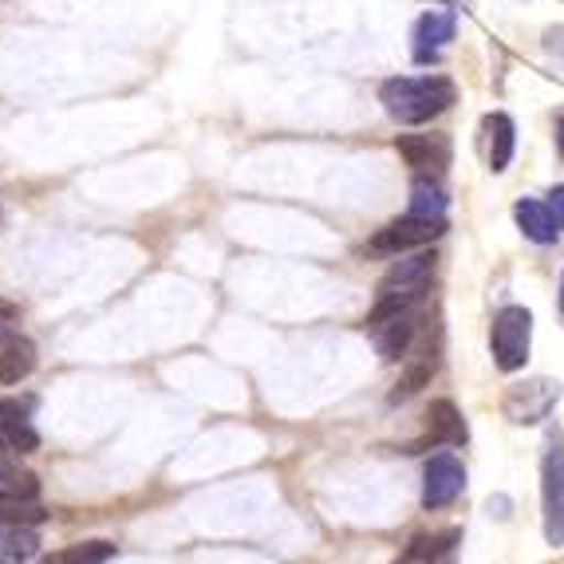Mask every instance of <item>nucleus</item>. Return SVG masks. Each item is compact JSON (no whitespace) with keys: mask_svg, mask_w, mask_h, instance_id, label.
I'll use <instances>...</instances> for the list:
<instances>
[{"mask_svg":"<svg viewBox=\"0 0 564 564\" xmlns=\"http://www.w3.org/2000/svg\"><path fill=\"white\" fill-rule=\"evenodd\" d=\"M513 221H518L521 237L533 245H553L561 237V221H556L553 206L549 202H536V198H521L513 206Z\"/></svg>","mask_w":564,"mask_h":564,"instance_id":"nucleus-14","label":"nucleus"},{"mask_svg":"<svg viewBox=\"0 0 564 564\" xmlns=\"http://www.w3.org/2000/svg\"><path fill=\"white\" fill-rule=\"evenodd\" d=\"M367 332H371V339H376L379 359L399 364V359H406V351H411V344H414V332H419V308L399 312V316H391V321L371 324Z\"/></svg>","mask_w":564,"mask_h":564,"instance_id":"nucleus-10","label":"nucleus"},{"mask_svg":"<svg viewBox=\"0 0 564 564\" xmlns=\"http://www.w3.org/2000/svg\"><path fill=\"white\" fill-rule=\"evenodd\" d=\"M454 29H458V17L454 12H423L414 20L411 29V59L414 64H434L443 56V47L454 40Z\"/></svg>","mask_w":564,"mask_h":564,"instance_id":"nucleus-8","label":"nucleus"},{"mask_svg":"<svg viewBox=\"0 0 564 564\" xmlns=\"http://www.w3.org/2000/svg\"><path fill=\"white\" fill-rule=\"evenodd\" d=\"M111 556H115L111 541H84V545L64 549L52 564H107Z\"/></svg>","mask_w":564,"mask_h":564,"instance_id":"nucleus-22","label":"nucleus"},{"mask_svg":"<svg viewBox=\"0 0 564 564\" xmlns=\"http://www.w3.org/2000/svg\"><path fill=\"white\" fill-rule=\"evenodd\" d=\"M541 47H545V56L564 59V24H553V29H545V36H541Z\"/></svg>","mask_w":564,"mask_h":564,"instance_id":"nucleus-23","label":"nucleus"},{"mask_svg":"<svg viewBox=\"0 0 564 564\" xmlns=\"http://www.w3.org/2000/svg\"><path fill=\"white\" fill-rule=\"evenodd\" d=\"M481 131H486V162L494 174L509 170L513 151H518V122L509 119L506 111H494L481 119Z\"/></svg>","mask_w":564,"mask_h":564,"instance_id":"nucleus-12","label":"nucleus"},{"mask_svg":"<svg viewBox=\"0 0 564 564\" xmlns=\"http://www.w3.org/2000/svg\"><path fill=\"white\" fill-rule=\"evenodd\" d=\"M462 541V529H443V533H414L411 545H406V556L419 564H434L443 561L454 545Z\"/></svg>","mask_w":564,"mask_h":564,"instance_id":"nucleus-20","label":"nucleus"},{"mask_svg":"<svg viewBox=\"0 0 564 564\" xmlns=\"http://www.w3.org/2000/svg\"><path fill=\"white\" fill-rule=\"evenodd\" d=\"M549 206H553L556 221H561V229H564V186H553V189H549Z\"/></svg>","mask_w":564,"mask_h":564,"instance_id":"nucleus-24","label":"nucleus"},{"mask_svg":"<svg viewBox=\"0 0 564 564\" xmlns=\"http://www.w3.org/2000/svg\"><path fill=\"white\" fill-rule=\"evenodd\" d=\"M379 104L403 127H423L458 104V87L451 76H395L379 87Z\"/></svg>","mask_w":564,"mask_h":564,"instance_id":"nucleus-1","label":"nucleus"},{"mask_svg":"<svg viewBox=\"0 0 564 564\" xmlns=\"http://www.w3.org/2000/svg\"><path fill=\"white\" fill-rule=\"evenodd\" d=\"M9 321H17V308H12L9 301H0V324H9Z\"/></svg>","mask_w":564,"mask_h":564,"instance_id":"nucleus-26","label":"nucleus"},{"mask_svg":"<svg viewBox=\"0 0 564 564\" xmlns=\"http://www.w3.org/2000/svg\"><path fill=\"white\" fill-rule=\"evenodd\" d=\"M434 269H438V253H434V249H419V253H411L406 261L387 269V276L379 281V296H383V292H399V289H426Z\"/></svg>","mask_w":564,"mask_h":564,"instance_id":"nucleus-13","label":"nucleus"},{"mask_svg":"<svg viewBox=\"0 0 564 564\" xmlns=\"http://www.w3.org/2000/svg\"><path fill=\"white\" fill-rule=\"evenodd\" d=\"M446 186L438 174H414L411 182V214L423 217H443L446 214Z\"/></svg>","mask_w":564,"mask_h":564,"instance_id":"nucleus-18","label":"nucleus"},{"mask_svg":"<svg viewBox=\"0 0 564 564\" xmlns=\"http://www.w3.org/2000/svg\"><path fill=\"white\" fill-rule=\"evenodd\" d=\"M553 142H556V154H561V162H564V115L556 119V127H553Z\"/></svg>","mask_w":564,"mask_h":564,"instance_id":"nucleus-25","label":"nucleus"},{"mask_svg":"<svg viewBox=\"0 0 564 564\" xmlns=\"http://www.w3.org/2000/svg\"><path fill=\"white\" fill-rule=\"evenodd\" d=\"M40 553V536L32 525H0V564H29Z\"/></svg>","mask_w":564,"mask_h":564,"instance_id":"nucleus-17","label":"nucleus"},{"mask_svg":"<svg viewBox=\"0 0 564 564\" xmlns=\"http://www.w3.org/2000/svg\"><path fill=\"white\" fill-rule=\"evenodd\" d=\"M434 4H451V0H434Z\"/></svg>","mask_w":564,"mask_h":564,"instance_id":"nucleus-30","label":"nucleus"},{"mask_svg":"<svg viewBox=\"0 0 564 564\" xmlns=\"http://www.w3.org/2000/svg\"><path fill=\"white\" fill-rule=\"evenodd\" d=\"M564 387L561 379H549V376H536V379H525V383H513L501 399V411H506L509 423L518 426H536L545 423L553 406L561 403Z\"/></svg>","mask_w":564,"mask_h":564,"instance_id":"nucleus-5","label":"nucleus"},{"mask_svg":"<svg viewBox=\"0 0 564 564\" xmlns=\"http://www.w3.org/2000/svg\"><path fill=\"white\" fill-rule=\"evenodd\" d=\"M556 301H561V316H564V273H561V296Z\"/></svg>","mask_w":564,"mask_h":564,"instance_id":"nucleus-28","label":"nucleus"},{"mask_svg":"<svg viewBox=\"0 0 564 564\" xmlns=\"http://www.w3.org/2000/svg\"><path fill=\"white\" fill-rule=\"evenodd\" d=\"M533 348V312L525 304H506L494 316V328H489V351H494V367L513 376L521 371Z\"/></svg>","mask_w":564,"mask_h":564,"instance_id":"nucleus-2","label":"nucleus"},{"mask_svg":"<svg viewBox=\"0 0 564 564\" xmlns=\"http://www.w3.org/2000/svg\"><path fill=\"white\" fill-rule=\"evenodd\" d=\"M466 489V466L454 454H434L423 466V509H446Z\"/></svg>","mask_w":564,"mask_h":564,"instance_id":"nucleus-6","label":"nucleus"},{"mask_svg":"<svg viewBox=\"0 0 564 564\" xmlns=\"http://www.w3.org/2000/svg\"><path fill=\"white\" fill-rule=\"evenodd\" d=\"M40 446V434L32 431L24 406L12 399H0V451L9 454H32Z\"/></svg>","mask_w":564,"mask_h":564,"instance_id":"nucleus-15","label":"nucleus"},{"mask_svg":"<svg viewBox=\"0 0 564 564\" xmlns=\"http://www.w3.org/2000/svg\"><path fill=\"white\" fill-rule=\"evenodd\" d=\"M47 509L40 506V498H9L0 494V525H44Z\"/></svg>","mask_w":564,"mask_h":564,"instance_id":"nucleus-21","label":"nucleus"},{"mask_svg":"<svg viewBox=\"0 0 564 564\" xmlns=\"http://www.w3.org/2000/svg\"><path fill=\"white\" fill-rule=\"evenodd\" d=\"M36 371V344L24 332L0 324V383H24Z\"/></svg>","mask_w":564,"mask_h":564,"instance_id":"nucleus-9","label":"nucleus"},{"mask_svg":"<svg viewBox=\"0 0 564 564\" xmlns=\"http://www.w3.org/2000/svg\"><path fill=\"white\" fill-rule=\"evenodd\" d=\"M541 518H545V541L553 549L564 545V431H549L545 454H541Z\"/></svg>","mask_w":564,"mask_h":564,"instance_id":"nucleus-3","label":"nucleus"},{"mask_svg":"<svg viewBox=\"0 0 564 564\" xmlns=\"http://www.w3.org/2000/svg\"><path fill=\"white\" fill-rule=\"evenodd\" d=\"M434 371H438V344H431V339H426L423 348H419V356H414L411 364H406L403 376H399L395 391L387 395V403L399 406V403H406L411 395H419V391H423V387L434 379Z\"/></svg>","mask_w":564,"mask_h":564,"instance_id":"nucleus-16","label":"nucleus"},{"mask_svg":"<svg viewBox=\"0 0 564 564\" xmlns=\"http://www.w3.org/2000/svg\"><path fill=\"white\" fill-rule=\"evenodd\" d=\"M0 494L9 498H40V478L20 466L17 454L0 451Z\"/></svg>","mask_w":564,"mask_h":564,"instance_id":"nucleus-19","label":"nucleus"},{"mask_svg":"<svg viewBox=\"0 0 564 564\" xmlns=\"http://www.w3.org/2000/svg\"><path fill=\"white\" fill-rule=\"evenodd\" d=\"M446 234V217H423V214H406L387 221L383 229H376V237L367 241V253L376 257H399L406 249H426L438 237Z\"/></svg>","mask_w":564,"mask_h":564,"instance_id":"nucleus-4","label":"nucleus"},{"mask_svg":"<svg viewBox=\"0 0 564 564\" xmlns=\"http://www.w3.org/2000/svg\"><path fill=\"white\" fill-rule=\"evenodd\" d=\"M399 564H419V561H411V556H406V561H399Z\"/></svg>","mask_w":564,"mask_h":564,"instance_id":"nucleus-29","label":"nucleus"},{"mask_svg":"<svg viewBox=\"0 0 564 564\" xmlns=\"http://www.w3.org/2000/svg\"><path fill=\"white\" fill-rule=\"evenodd\" d=\"M494 509H498V518H509V513H506L509 501L506 498H489V513H494Z\"/></svg>","mask_w":564,"mask_h":564,"instance_id":"nucleus-27","label":"nucleus"},{"mask_svg":"<svg viewBox=\"0 0 564 564\" xmlns=\"http://www.w3.org/2000/svg\"><path fill=\"white\" fill-rule=\"evenodd\" d=\"M470 438V431H466V419H462V411L454 406V399H434L431 406H426V438L423 443H414V451H423V446H462Z\"/></svg>","mask_w":564,"mask_h":564,"instance_id":"nucleus-11","label":"nucleus"},{"mask_svg":"<svg viewBox=\"0 0 564 564\" xmlns=\"http://www.w3.org/2000/svg\"><path fill=\"white\" fill-rule=\"evenodd\" d=\"M395 151L414 174H438L443 178L451 166V139L446 134H399Z\"/></svg>","mask_w":564,"mask_h":564,"instance_id":"nucleus-7","label":"nucleus"}]
</instances>
